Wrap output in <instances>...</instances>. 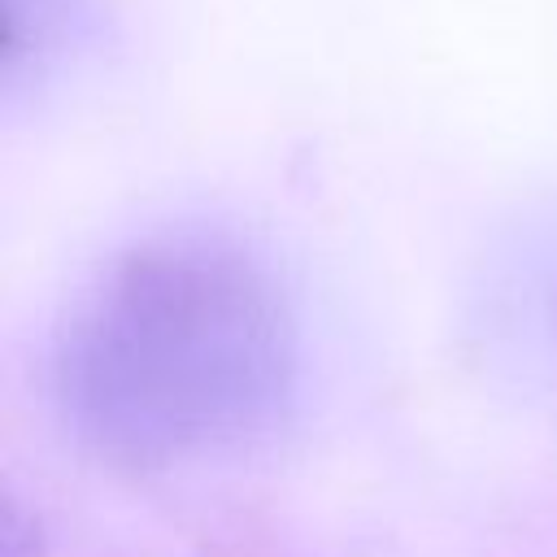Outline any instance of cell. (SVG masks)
Listing matches in <instances>:
<instances>
[{"instance_id":"1","label":"cell","mask_w":557,"mask_h":557,"mask_svg":"<svg viewBox=\"0 0 557 557\" xmlns=\"http://www.w3.org/2000/svg\"><path fill=\"white\" fill-rule=\"evenodd\" d=\"M296 383L292 300L261 257L205 231L117 252L52 339L57 413L87 453L131 474L252 448L283 422Z\"/></svg>"}]
</instances>
